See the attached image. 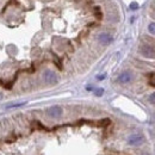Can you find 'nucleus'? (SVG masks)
Segmentation results:
<instances>
[{
    "label": "nucleus",
    "instance_id": "423d86ee",
    "mask_svg": "<svg viewBox=\"0 0 155 155\" xmlns=\"http://www.w3.org/2000/svg\"><path fill=\"white\" fill-rule=\"evenodd\" d=\"M98 41H99L100 44H103V45H109V44L112 43L114 37H112L110 34H107V32H103V34H100V35L98 36Z\"/></svg>",
    "mask_w": 155,
    "mask_h": 155
},
{
    "label": "nucleus",
    "instance_id": "1a4fd4ad",
    "mask_svg": "<svg viewBox=\"0 0 155 155\" xmlns=\"http://www.w3.org/2000/svg\"><path fill=\"white\" fill-rule=\"evenodd\" d=\"M129 7H130V10H137V8H138V4H137L136 1H134V2H131V4H130V6H129Z\"/></svg>",
    "mask_w": 155,
    "mask_h": 155
},
{
    "label": "nucleus",
    "instance_id": "f257e3e1",
    "mask_svg": "<svg viewBox=\"0 0 155 155\" xmlns=\"http://www.w3.org/2000/svg\"><path fill=\"white\" fill-rule=\"evenodd\" d=\"M43 80H44V82H47L49 85H55V84H58V78L54 71L47 69L43 72Z\"/></svg>",
    "mask_w": 155,
    "mask_h": 155
},
{
    "label": "nucleus",
    "instance_id": "f8f14e48",
    "mask_svg": "<svg viewBox=\"0 0 155 155\" xmlns=\"http://www.w3.org/2000/svg\"><path fill=\"white\" fill-rule=\"evenodd\" d=\"M104 78H105V74H104V75H99V77H98V79L100 80V79H104Z\"/></svg>",
    "mask_w": 155,
    "mask_h": 155
},
{
    "label": "nucleus",
    "instance_id": "39448f33",
    "mask_svg": "<svg viewBox=\"0 0 155 155\" xmlns=\"http://www.w3.org/2000/svg\"><path fill=\"white\" fill-rule=\"evenodd\" d=\"M133 78L134 77H133V73L131 72L125 71V72H123V73L119 74V77L117 78V81L119 84H128V82H130L133 80Z\"/></svg>",
    "mask_w": 155,
    "mask_h": 155
},
{
    "label": "nucleus",
    "instance_id": "0eeeda50",
    "mask_svg": "<svg viewBox=\"0 0 155 155\" xmlns=\"http://www.w3.org/2000/svg\"><path fill=\"white\" fill-rule=\"evenodd\" d=\"M148 30H149V32H150V34L155 35V23H150V24H149Z\"/></svg>",
    "mask_w": 155,
    "mask_h": 155
},
{
    "label": "nucleus",
    "instance_id": "20e7f679",
    "mask_svg": "<svg viewBox=\"0 0 155 155\" xmlns=\"http://www.w3.org/2000/svg\"><path fill=\"white\" fill-rule=\"evenodd\" d=\"M62 112H63V110L58 105H54V106H50V107L47 109V115L49 117H51V118H58V117H61L62 116Z\"/></svg>",
    "mask_w": 155,
    "mask_h": 155
},
{
    "label": "nucleus",
    "instance_id": "7ed1b4c3",
    "mask_svg": "<svg viewBox=\"0 0 155 155\" xmlns=\"http://www.w3.org/2000/svg\"><path fill=\"white\" fill-rule=\"evenodd\" d=\"M140 53L144 56V58H155V49L152 45H148V44H143L140 47Z\"/></svg>",
    "mask_w": 155,
    "mask_h": 155
},
{
    "label": "nucleus",
    "instance_id": "9b49d317",
    "mask_svg": "<svg viewBox=\"0 0 155 155\" xmlns=\"http://www.w3.org/2000/svg\"><path fill=\"white\" fill-rule=\"evenodd\" d=\"M149 101H150L152 104H154V105H155V92H154V93H152V94L149 96Z\"/></svg>",
    "mask_w": 155,
    "mask_h": 155
},
{
    "label": "nucleus",
    "instance_id": "6e6552de",
    "mask_svg": "<svg viewBox=\"0 0 155 155\" xmlns=\"http://www.w3.org/2000/svg\"><path fill=\"white\" fill-rule=\"evenodd\" d=\"M25 103H19V104H10V105H7L6 107L7 109H11V107H19V106H23Z\"/></svg>",
    "mask_w": 155,
    "mask_h": 155
},
{
    "label": "nucleus",
    "instance_id": "f03ea898",
    "mask_svg": "<svg viewBox=\"0 0 155 155\" xmlns=\"http://www.w3.org/2000/svg\"><path fill=\"white\" fill-rule=\"evenodd\" d=\"M143 142H144V136L142 134H133L128 137V144L129 146L137 147V146H141Z\"/></svg>",
    "mask_w": 155,
    "mask_h": 155
},
{
    "label": "nucleus",
    "instance_id": "9d476101",
    "mask_svg": "<svg viewBox=\"0 0 155 155\" xmlns=\"http://www.w3.org/2000/svg\"><path fill=\"white\" fill-rule=\"evenodd\" d=\"M94 93H96V96L99 97V96H101V94L104 93V90H103V88H97V90L94 91Z\"/></svg>",
    "mask_w": 155,
    "mask_h": 155
}]
</instances>
